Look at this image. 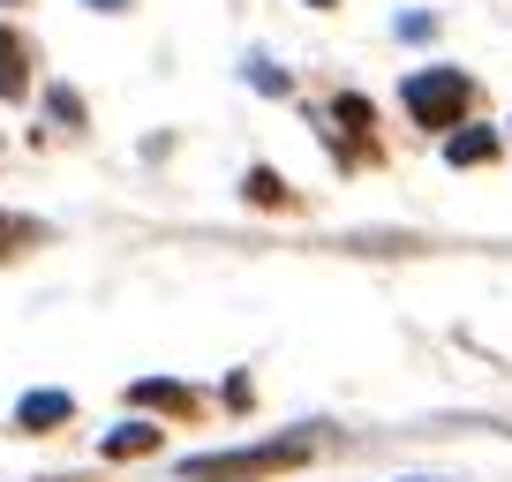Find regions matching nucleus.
Segmentation results:
<instances>
[{"label": "nucleus", "instance_id": "f257e3e1", "mask_svg": "<svg viewBox=\"0 0 512 482\" xmlns=\"http://www.w3.org/2000/svg\"><path fill=\"white\" fill-rule=\"evenodd\" d=\"M309 460V437H272V445H241V452H196L181 460V482H256V475H287Z\"/></svg>", "mask_w": 512, "mask_h": 482}, {"label": "nucleus", "instance_id": "f03ea898", "mask_svg": "<svg viewBox=\"0 0 512 482\" xmlns=\"http://www.w3.org/2000/svg\"><path fill=\"white\" fill-rule=\"evenodd\" d=\"M407 113H415V129H460V113L475 106V83L460 68H415L407 76Z\"/></svg>", "mask_w": 512, "mask_h": 482}, {"label": "nucleus", "instance_id": "7ed1b4c3", "mask_svg": "<svg viewBox=\"0 0 512 482\" xmlns=\"http://www.w3.org/2000/svg\"><path fill=\"white\" fill-rule=\"evenodd\" d=\"M61 422H76V392H31L16 407V430H61Z\"/></svg>", "mask_w": 512, "mask_h": 482}, {"label": "nucleus", "instance_id": "20e7f679", "mask_svg": "<svg viewBox=\"0 0 512 482\" xmlns=\"http://www.w3.org/2000/svg\"><path fill=\"white\" fill-rule=\"evenodd\" d=\"M128 407H159V415H196V392L189 385H166V377H144V385H128Z\"/></svg>", "mask_w": 512, "mask_h": 482}, {"label": "nucleus", "instance_id": "39448f33", "mask_svg": "<svg viewBox=\"0 0 512 482\" xmlns=\"http://www.w3.org/2000/svg\"><path fill=\"white\" fill-rule=\"evenodd\" d=\"M23 91H31V46L0 23V98H23Z\"/></svg>", "mask_w": 512, "mask_h": 482}, {"label": "nucleus", "instance_id": "423d86ee", "mask_svg": "<svg viewBox=\"0 0 512 482\" xmlns=\"http://www.w3.org/2000/svg\"><path fill=\"white\" fill-rule=\"evenodd\" d=\"M144 452H159V430H151V422H121V430L106 437V460H144Z\"/></svg>", "mask_w": 512, "mask_h": 482}, {"label": "nucleus", "instance_id": "0eeeda50", "mask_svg": "<svg viewBox=\"0 0 512 482\" xmlns=\"http://www.w3.org/2000/svg\"><path fill=\"white\" fill-rule=\"evenodd\" d=\"M445 159H452V166H482V159H497V129H467V136H452Z\"/></svg>", "mask_w": 512, "mask_h": 482}, {"label": "nucleus", "instance_id": "6e6552de", "mask_svg": "<svg viewBox=\"0 0 512 482\" xmlns=\"http://www.w3.org/2000/svg\"><path fill=\"white\" fill-rule=\"evenodd\" d=\"M332 121H339V129H354V136H369V129H377V106L347 91V98H332ZM339 129H332V136H339Z\"/></svg>", "mask_w": 512, "mask_h": 482}, {"label": "nucleus", "instance_id": "1a4fd4ad", "mask_svg": "<svg viewBox=\"0 0 512 482\" xmlns=\"http://www.w3.org/2000/svg\"><path fill=\"white\" fill-rule=\"evenodd\" d=\"M241 189H249L256 204H272V211H287V204H294V196H287V181H279L272 166H249V181H241Z\"/></svg>", "mask_w": 512, "mask_h": 482}, {"label": "nucleus", "instance_id": "9d476101", "mask_svg": "<svg viewBox=\"0 0 512 482\" xmlns=\"http://www.w3.org/2000/svg\"><path fill=\"white\" fill-rule=\"evenodd\" d=\"M46 113L61 121V129H83V98L68 91V83H53V91H46Z\"/></svg>", "mask_w": 512, "mask_h": 482}, {"label": "nucleus", "instance_id": "9b49d317", "mask_svg": "<svg viewBox=\"0 0 512 482\" xmlns=\"http://www.w3.org/2000/svg\"><path fill=\"white\" fill-rule=\"evenodd\" d=\"M249 76H256V83H264V91H287V76H279V68H272V61H264V53H256V61H249Z\"/></svg>", "mask_w": 512, "mask_h": 482}, {"label": "nucleus", "instance_id": "f8f14e48", "mask_svg": "<svg viewBox=\"0 0 512 482\" xmlns=\"http://www.w3.org/2000/svg\"><path fill=\"white\" fill-rule=\"evenodd\" d=\"M83 8H98V16H121V8H128V0H83Z\"/></svg>", "mask_w": 512, "mask_h": 482}, {"label": "nucleus", "instance_id": "ddd939ff", "mask_svg": "<svg viewBox=\"0 0 512 482\" xmlns=\"http://www.w3.org/2000/svg\"><path fill=\"white\" fill-rule=\"evenodd\" d=\"M16 234H23V226H16V219H0V257H8V241H16Z\"/></svg>", "mask_w": 512, "mask_h": 482}, {"label": "nucleus", "instance_id": "4468645a", "mask_svg": "<svg viewBox=\"0 0 512 482\" xmlns=\"http://www.w3.org/2000/svg\"><path fill=\"white\" fill-rule=\"evenodd\" d=\"M309 8H339V0H309Z\"/></svg>", "mask_w": 512, "mask_h": 482}, {"label": "nucleus", "instance_id": "2eb2a0df", "mask_svg": "<svg viewBox=\"0 0 512 482\" xmlns=\"http://www.w3.org/2000/svg\"><path fill=\"white\" fill-rule=\"evenodd\" d=\"M0 8H8V0H0Z\"/></svg>", "mask_w": 512, "mask_h": 482}]
</instances>
